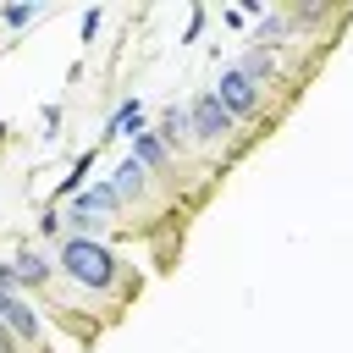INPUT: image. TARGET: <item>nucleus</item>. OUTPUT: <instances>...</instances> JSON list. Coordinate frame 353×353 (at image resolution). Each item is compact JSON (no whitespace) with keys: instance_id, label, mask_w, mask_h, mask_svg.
<instances>
[{"instance_id":"nucleus-1","label":"nucleus","mask_w":353,"mask_h":353,"mask_svg":"<svg viewBox=\"0 0 353 353\" xmlns=\"http://www.w3.org/2000/svg\"><path fill=\"white\" fill-rule=\"evenodd\" d=\"M61 276L77 281V287H88V292H110V287L121 281V265H116V254H110L99 237L72 232V237L61 243Z\"/></svg>"},{"instance_id":"nucleus-2","label":"nucleus","mask_w":353,"mask_h":353,"mask_svg":"<svg viewBox=\"0 0 353 353\" xmlns=\"http://www.w3.org/2000/svg\"><path fill=\"white\" fill-rule=\"evenodd\" d=\"M210 94L226 105V116H232V121H248V116L259 110V88L243 77V66H237V61H232V66H221V77H215V88H210Z\"/></svg>"},{"instance_id":"nucleus-3","label":"nucleus","mask_w":353,"mask_h":353,"mask_svg":"<svg viewBox=\"0 0 353 353\" xmlns=\"http://www.w3.org/2000/svg\"><path fill=\"white\" fill-rule=\"evenodd\" d=\"M188 121H193V138H199V143H226V138L237 132V121L226 116V105H221L215 94H199V99L188 105Z\"/></svg>"},{"instance_id":"nucleus-4","label":"nucleus","mask_w":353,"mask_h":353,"mask_svg":"<svg viewBox=\"0 0 353 353\" xmlns=\"http://www.w3.org/2000/svg\"><path fill=\"white\" fill-rule=\"evenodd\" d=\"M110 210H121L116 188H110V182H88V193H77L72 226H77V232H88V226H99V215H110Z\"/></svg>"},{"instance_id":"nucleus-5","label":"nucleus","mask_w":353,"mask_h":353,"mask_svg":"<svg viewBox=\"0 0 353 353\" xmlns=\"http://www.w3.org/2000/svg\"><path fill=\"white\" fill-rule=\"evenodd\" d=\"M0 320L11 325V336H17V342H39V331H44V325H39V314H33V303H28V298H17V292H6V287H0Z\"/></svg>"},{"instance_id":"nucleus-6","label":"nucleus","mask_w":353,"mask_h":353,"mask_svg":"<svg viewBox=\"0 0 353 353\" xmlns=\"http://www.w3.org/2000/svg\"><path fill=\"white\" fill-rule=\"evenodd\" d=\"M110 188H116V199H121V204H127V199H143V193H149V171L127 154V160L110 171Z\"/></svg>"},{"instance_id":"nucleus-7","label":"nucleus","mask_w":353,"mask_h":353,"mask_svg":"<svg viewBox=\"0 0 353 353\" xmlns=\"http://www.w3.org/2000/svg\"><path fill=\"white\" fill-rule=\"evenodd\" d=\"M11 270H17V287H44V281L55 276V265H50L39 248H22V254L11 259Z\"/></svg>"},{"instance_id":"nucleus-8","label":"nucleus","mask_w":353,"mask_h":353,"mask_svg":"<svg viewBox=\"0 0 353 353\" xmlns=\"http://www.w3.org/2000/svg\"><path fill=\"white\" fill-rule=\"evenodd\" d=\"M132 160H138L143 171H165V165H171V149H165L160 132H138V138H132Z\"/></svg>"},{"instance_id":"nucleus-9","label":"nucleus","mask_w":353,"mask_h":353,"mask_svg":"<svg viewBox=\"0 0 353 353\" xmlns=\"http://www.w3.org/2000/svg\"><path fill=\"white\" fill-rule=\"evenodd\" d=\"M237 66H243V77H248L254 88L276 83V50H259V44H248V55H243Z\"/></svg>"},{"instance_id":"nucleus-10","label":"nucleus","mask_w":353,"mask_h":353,"mask_svg":"<svg viewBox=\"0 0 353 353\" xmlns=\"http://www.w3.org/2000/svg\"><path fill=\"white\" fill-rule=\"evenodd\" d=\"M138 132H143V105H138V99L116 105L110 121H105V138H138Z\"/></svg>"},{"instance_id":"nucleus-11","label":"nucleus","mask_w":353,"mask_h":353,"mask_svg":"<svg viewBox=\"0 0 353 353\" xmlns=\"http://www.w3.org/2000/svg\"><path fill=\"white\" fill-rule=\"evenodd\" d=\"M160 138H165V149H182V143L193 138V121H188V110H182V105H171V110L160 116Z\"/></svg>"},{"instance_id":"nucleus-12","label":"nucleus","mask_w":353,"mask_h":353,"mask_svg":"<svg viewBox=\"0 0 353 353\" xmlns=\"http://www.w3.org/2000/svg\"><path fill=\"white\" fill-rule=\"evenodd\" d=\"M88 171H94V149H88V154H77V165H72V176H61V188H55V193H77Z\"/></svg>"},{"instance_id":"nucleus-13","label":"nucleus","mask_w":353,"mask_h":353,"mask_svg":"<svg viewBox=\"0 0 353 353\" xmlns=\"http://www.w3.org/2000/svg\"><path fill=\"white\" fill-rule=\"evenodd\" d=\"M39 11H44L39 0H33V6H0V22H6V28H22V22H33Z\"/></svg>"},{"instance_id":"nucleus-14","label":"nucleus","mask_w":353,"mask_h":353,"mask_svg":"<svg viewBox=\"0 0 353 353\" xmlns=\"http://www.w3.org/2000/svg\"><path fill=\"white\" fill-rule=\"evenodd\" d=\"M99 17H105V11H99V6H88V11H83V44H88V39H94V33H99Z\"/></svg>"},{"instance_id":"nucleus-15","label":"nucleus","mask_w":353,"mask_h":353,"mask_svg":"<svg viewBox=\"0 0 353 353\" xmlns=\"http://www.w3.org/2000/svg\"><path fill=\"white\" fill-rule=\"evenodd\" d=\"M199 33H204V11H193V17H188V33H182V39H188V44H193V39H199Z\"/></svg>"},{"instance_id":"nucleus-16","label":"nucleus","mask_w":353,"mask_h":353,"mask_svg":"<svg viewBox=\"0 0 353 353\" xmlns=\"http://www.w3.org/2000/svg\"><path fill=\"white\" fill-rule=\"evenodd\" d=\"M55 127H61V105H44V132L55 138Z\"/></svg>"},{"instance_id":"nucleus-17","label":"nucleus","mask_w":353,"mask_h":353,"mask_svg":"<svg viewBox=\"0 0 353 353\" xmlns=\"http://www.w3.org/2000/svg\"><path fill=\"white\" fill-rule=\"evenodd\" d=\"M0 353H17V336H11V325L0 320Z\"/></svg>"},{"instance_id":"nucleus-18","label":"nucleus","mask_w":353,"mask_h":353,"mask_svg":"<svg viewBox=\"0 0 353 353\" xmlns=\"http://www.w3.org/2000/svg\"><path fill=\"white\" fill-rule=\"evenodd\" d=\"M0 143H6V121H0Z\"/></svg>"}]
</instances>
